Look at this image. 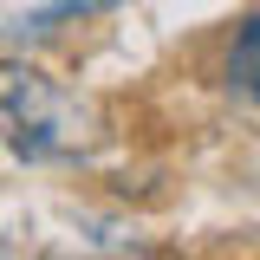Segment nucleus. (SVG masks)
<instances>
[{"label": "nucleus", "instance_id": "nucleus-1", "mask_svg": "<svg viewBox=\"0 0 260 260\" xmlns=\"http://www.w3.org/2000/svg\"><path fill=\"white\" fill-rule=\"evenodd\" d=\"M7 143H13V156H26V162L72 156L85 143V104L65 98L59 85H46L39 72L7 65Z\"/></svg>", "mask_w": 260, "mask_h": 260}, {"label": "nucleus", "instance_id": "nucleus-2", "mask_svg": "<svg viewBox=\"0 0 260 260\" xmlns=\"http://www.w3.org/2000/svg\"><path fill=\"white\" fill-rule=\"evenodd\" d=\"M228 85L241 98H254L260 104V7L241 20V32H234V52H228Z\"/></svg>", "mask_w": 260, "mask_h": 260}]
</instances>
